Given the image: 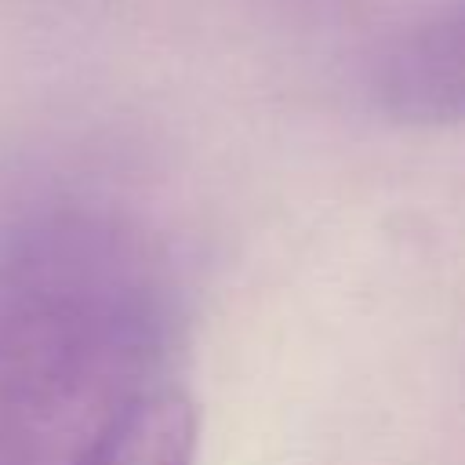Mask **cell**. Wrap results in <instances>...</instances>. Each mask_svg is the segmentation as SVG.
I'll list each match as a JSON object with an SVG mask.
<instances>
[{
	"label": "cell",
	"instance_id": "2",
	"mask_svg": "<svg viewBox=\"0 0 465 465\" xmlns=\"http://www.w3.org/2000/svg\"><path fill=\"white\" fill-rule=\"evenodd\" d=\"M378 102L403 124L465 120V0L389 47L378 69Z\"/></svg>",
	"mask_w": 465,
	"mask_h": 465
},
{
	"label": "cell",
	"instance_id": "3",
	"mask_svg": "<svg viewBox=\"0 0 465 465\" xmlns=\"http://www.w3.org/2000/svg\"><path fill=\"white\" fill-rule=\"evenodd\" d=\"M196 411L174 385L134 396L69 465H193Z\"/></svg>",
	"mask_w": 465,
	"mask_h": 465
},
{
	"label": "cell",
	"instance_id": "1",
	"mask_svg": "<svg viewBox=\"0 0 465 465\" xmlns=\"http://www.w3.org/2000/svg\"><path fill=\"white\" fill-rule=\"evenodd\" d=\"M167 294L109 222L58 218L0 265V465H69L160 385Z\"/></svg>",
	"mask_w": 465,
	"mask_h": 465
}]
</instances>
